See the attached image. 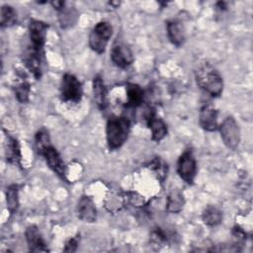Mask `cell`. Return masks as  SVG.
<instances>
[{"label":"cell","mask_w":253,"mask_h":253,"mask_svg":"<svg viewBox=\"0 0 253 253\" xmlns=\"http://www.w3.org/2000/svg\"><path fill=\"white\" fill-rule=\"evenodd\" d=\"M17 22V12L10 5H3L0 13V24L1 27H10Z\"/></svg>","instance_id":"cell-24"},{"label":"cell","mask_w":253,"mask_h":253,"mask_svg":"<svg viewBox=\"0 0 253 253\" xmlns=\"http://www.w3.org/2000/svg\"><path fill=\"white\" fill-rule=\"evenodd\" d=\"M216 7L219 9V10H224L226 8V3L225 2H217L216 3Z\"/></svg>","instance_id":"cell-29"},{"label":"cell","mask_w":253,"mask_h":253,"mask_svg":"<svg viewBox=\"0 0 253 253\" xmlns=\"http://www.w3.org/2000/svg\"><path fill=\"white\" fill-rule=\"evenodd\" d=\"M185 205L183 194L178 190H173L169 193L166 199V211L171 213L180 212Z\"/></svg>","instance_id":"cell-19"},{"label":"cell","mask_w":253,"mask_h":253,"mask_svg":"<svg viewBox=\"0 0 253 253\" xmlns=\"http://www.w3.org/2000/svg\"><path fill=\"white\" fill-rule=\"evenodd\" d=\"M221 139L225 146L231 150H235L240 143V128L233 117H227L218 126Z\"/></svg>","instance_id":"cell-5"},{"label":"cell","mask_w":253,"mask_h":253,"mask_svg":"<svg viewBox=\"0 0 253 253\" xmlns=\"http://www.w3.org/2000/svg\"><path fill=\"white\" fill-rule=\"evenodd\" d=\"M43 54L44 52H40L32 47L29 46V48L26 50L24 54V63L28 70L33 73L36 79L41 78L42 74V63H43Z\"/></svg>","instance_id":"cell-11"},{"label":"cell","mask_w":253,"mask_h":253,"mask_svg":"<svg viewBox=\"0 0 253 253\" xmlns=\"http://www.w3.org/2000/svg\"><path fill=\"white\" fill-rule=\"evenodd\" d=\"M41 154L44 157L47 166L57 176H59L62 179H65V164L56 148H54L52 145H49L46 148H44Z\"/></svg>","instance_id":"cell-10"},{"label":"cell","mask_w":253,"mask_h":253,"mask_svg":"<svg viewBox=\"0 0 253 253\" xmlns=\"http://www.w3.org/2000/svg\"><path fill=\"white\" fill-rule=\"evenodd\" d=\"M148 167L155 174V176L160 182H163L167 177V173H168L167 163L164 160H162L160 157L153 158L149 162Z\"/></svg>","instance_id":"cell-23"},{"label":"cell","mask_w":253,"mask_h":253,"mask_svg":"<svg viewBox=\"0 0 253 253\" xmlns=\"http://www.w3.org/2000/svg\"><path fill=\"white\" fill-rule=\"evenodd\" d=\"M78 18V13L74 8L64 7L58 11V22L62 29H67L72 27Z\"/></svg>","instance_id":"cell-21"},{"label":"cell","mask_w":253,"mask_h":253,"mask_svg":"<svg viewBox=\"0 0 253 253\" xmlns=\"http://www.w3.org/2000/svg\"><path fill=\"white\" fill-rule=\"evenodd\" d=\"M177 172L187 184L194 183L197 174V162L191 149L185 150L179 157L177 162Z\"/></svg>","instance_id":"cell-6"},{"label":"cell","mask_w":253,"mask_h":253,"mask_svg":"<svg viewBox=\"0 0 253 253\" xmlns=\"http://www.w3.org/2000/svg\"><path fill=\"white\" fill-rule=\"evenodd\" d=\"M145 120L149 129L151 130V138L153 141L159 142L167 135V126L164 121L157 116L153 108L147 110Z\"/></svg>","instance_id":"cell-8"},{"label":"cell","mask_w":253,"mask_h":253,"mask_svg":"<svg viewBox=\"0 0 253 253\" xmlns=\"http://www.w3.org/2000/svg\"><path fill=\"white\" fill-rule=\"evenodd\" d=\"M197 84L212 97H218L223 90V81L219 72L209 62L199 65L195 72Z\"/></svg>","instance_id":"cell-1"},{"label":"cell","mask_w":253,"mask_h":253,"mask_svg":"<svg viewBox=\"0 0 253 253\" xmlns=\"http://www.w3.org/2000/svg\"><path fill=\"white\" fill-rule=\"evenodd\" d=\"M50 4L56 11H60L65 7V2L64 1H51Z\"/></svg>","instance_id":"cell-28"},{"label":"cell","mask_w":253,"mask_h":253,"mask_svg":"<svg viewBox=\"0 0 253 253\" xmlns=\"http://www.w3.org/2000/svg\"><path fill=\"white\" fill-rule=\"evenodd\" d=\"M217 116L218 111L212 105H204L200 110L199 124L207 131H215L218 129Z\"/></svg>","instance_id":"cell-12"},{"label":"cell","mask_w":253,"mask_h":253,"mask_svg":"<svg viewBox=\"0 0 253 253\" xmlns=\"http://www.w3.org/2000/svg\"><path fill=\"white\" fill-rule=\"evenodd\" d=\"M77 247H78L77 238H70L66 241L63 251L64 252H75L77 250Z\"/></svg>","instance_id":"cell-27"},{"label":"cell","mask_w":253,"mask_h":253,"mask_svg":"<svg viewBox=\"0 0 253 253\" xmlns=\"http://www.w3.org/2000/svg\"><path fill=\"white\" fill-rule=\"evenodd\" d=\"M31 91V85L29 82L24 81L14 87L16 99L21 104H26L29 101V95Z\"/></svg>","instance_id":"cell-25"},{"label":"cell","mask_w":253,"mask_h":253,"mask_svg":"<svg viewBox=\"0 0 253 253\" xmlns=\"http://www.w3.org/2000/svg\"><path fill=\"white\" fill-rule=\"evenodd\" d=\"M143 90L137 84H127L126 86V107L137 108L143 102Z\"/></svg>","instance_id":"cell-18"},{"label":"cell","mask_w":253,"mask_h":253,"mask_svg":"<svg viewBox=\"0 0 253 253\" xmlns=\"http://www.w3.org/2000/svg\"><path fill=\"white\" fill-rule=\"evenodd\" d=\"M111 59L120 68H126L133 62V53L128 45L124 42H117L111 50Z\"/></svg>","instance_id":"cell-9"},{"label":"cell","mask_w":253,"mask_h":253,"mask_svg":"<svg viewBox=\"0 0 253 253\" xmlns=\"http://www.w3.org/2000/svg\"><path fill=\"white\" fill-rule=\"evenodd\" d=\"M5 158H6V161L11 164L21 165L22 154H21L20 143L17 138H15L10 134H6Z\"/></svg>","instance_id":"cell-15"},{"label":"cell","mask_w":253,"mask_h":253,"mask_svg":"<svg viewBox=\"0 0 253 253\" xmlns=\"http://www.w3.org/2000/svg\"><path fill=\"white\" fill-rule=\"evenodd\" d=\"M78 217L88 223H92L97 219V210L93 200L88 196H82L77 204Z\"/></svg>","instance_id":"cell-13"},{"label":"cell","mask_w":253,"mask_h":253,"mask_svg":"<svg viewBox=\"0 0 253 253\" xmlns=\"http://www.w3.org/2000/svg\"><path fill=\"white\" fill-rule=\"evenodd\" d=\"M35 141H36V148L38 150V152L41 154L42 151L46 148L47 146L51 145L50 143V137L48 134V131L44 128L40 129L37 133H36V137H35Z\"/></svg>","instance_id":"cell-26"},{"label":"cell","mask_w":253,"mask_h":253,"mask_svg":"<svg viewBox=\"0 0 253 253\" xmlns=\"http://www.w3.org/2000/svg\"><path fill=\"white\" fill-rule=\"evenodd\" d=\"M112 35L113 28L110 23L105 21L97 23L89 35V46L98 54L104 53Z\"/></svg>","instance_id":"cell-3"},{"label":"cell","mask_w":253,"mask_h":253,"mask_svg":"<svg viewBox=\"0 0 253 253\" xmlns=\"http://www.w3.org/2000/svg\"><path fill=\"white\" fill-rule=\"evenodd\" d=\"M48 25L41 20L32 19L29 23V36L31 41V45L33 49L43 52V47L46 39Z\"/></svg>","instance_id":"cell-7"},{"label":"cell","mask_w":253,"mask_h":253,"mask_svg":"<svg viewBox=\"0 0 253 253\" xmlns=\"http://www.w3.org/2000/svg\"><path fill=\"white\" fill-rule=\"evenodd\" d=\"M92 87H93L92 88L93 89V98H94L96 105L98 106L99 109L104 110L108 105V101H107L108 91H107V87H106L101 75H96L93 78Z\"/></svg>","instance_id":"cell-16"},{"label":"cell","mask_w":253,"mask_h":253,"mask_svg":"<svg viewBox=\"0 0 253 253\" xmlns=\"http://www.w3.org/2000/svg\"><path fill=\"white\" fill-rule=\"evenodd\" d=\"M29 250L31 252H47L48 249L45 242L36 225H30L25 232Z\"/></svg>","instance_id":"cell-14"},{"label":"cell","mask_w":253,"mask_h":253,"mask_svg":"<svg viewBox=\"0 0 253 253\" xmlns=\"http://www.w3.org/2000/svg\"><path fill=\"white\" fill-rule=\"evenodd\" d=\"M83 95L82 84L78 78L71 74L65 73L61 78L60 97L62 101L69 103H79Z\"/></svg>","instance_id":"cell-4"},{"label":"cell","mask_w":253,"mask_h":253,"mask_svg":"<svg viewBox=\"0 0 253 253\" xmlns=\"http://www.w3.org/2000/svg\"><path fill=\"white\" fill-rule=\"evenodd\" d=\"M202 219L205 222V224L209 226H215L221 222L222 212L216 206L210 205L204 210Z\"/></svg>","instance_id":"cell-20"},{"label":"cell","mask_w":253,"mask_h":253,"mask_svg":"<svg viewBox=\"0 0 253 253\" xmlns=\"http://www.w3.org/2000/svg\"><path fill=\"white\" fill-rule=\"evenodd\" d=\"M166 28L170 42L176 46L182 45L185 42V32L181 23L176 20H171L167 22Z\"/></svg>","instance_id":"cell-17"},{"label":"cell","mask_w":253,"mask_h":253,"mask_svg":"<svg viewBox=\"0 0 253 253\" xmlns=\"http://www.w3.org/2000/svg\"><path fill=\"white\" fill-rule=\"evenodd\" d=\"M6 203L7 209L11 214L17 211L19 208V187L11 185L6 190Z\"/></svg>","instance_id":"cell-22"},{"label":"cell","mask_w":253,"mask_h":253,"mask_svg":"<svg viewBox=\"0 0 253 253\" xmlns=\"http://www.w3.org/2000/svg\"><path fill=\"white\" fill-rule=\"evenodd\" d=\"M130 122L126 117H112L106 126V138L110 149L120 148L127 139Z\"/></svg>","instance_id":"cell-2"}]
</instances>
